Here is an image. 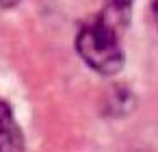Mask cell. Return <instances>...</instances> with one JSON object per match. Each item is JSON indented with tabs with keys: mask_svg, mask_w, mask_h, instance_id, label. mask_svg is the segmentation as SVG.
<instances>
[{
	"mask_svg": "<svg viewBox=\"0 0 158 152\" xmlns=\"http://www.w3.org/2000/svg\"><path fill=\"white\" fill-rule=\"evenodd\" d=\"M154 15H156V24H158V0H154Z\"/></svg>",
	"mask_w": 158,
	"mask_h": 152,
	"instance_id": "5",
	"label": "cell"
},
{
	"mask_svg": "<svg viewBox=\"0 0 158 152\" xmlns=\"http://www.w3.org/2000/svg\"><path fill=\"white\" fill-rule=\"evenodd\" d=\"M15 2H20V0H0V5H2V7H11Z\"/></svg>",
	"mask_w": 158,
	"mask_h": 152,
	"instance_id": "4",
	"label": "cell"
},
{
	"mask_svg": "<svg viewBox=\"0 0 158 152\" xmlns=\"http://www.w3.org/2000/svg\"><path fill=\"white\" fill-rule=\"evenodd\" d=\"M76 48L85 63L100 74H115L123 63V50L115 24H110L106 18L85 24L76 37Z\"/></svg>",
	"mask_w": 158,
	"mask_h": 152,
	"instance_id": "1",
	"label": "cell"
},
{
	"mask_svg": "<svg viewBox=\"0 0 158 152\" xmlns=\"http://www.w3.org/2000/svg\"><path fill=\"white\" fill-rule=\"evenodd\" d=\"M22 130L13 119L7 102L0 100V152H22Z\"/></svg>",
	"mask_w": 158,
	"mask_h": 152,
	"instance_id": "2",
	"label": "cell"
},
{
	"mask_svg": "<svg viewBox=\"0 0 158 152\" xmlns=\"http://www.w3.org/2000/svg\"><path fill=\"white\" fill-rule=\"evenodd\" d=\"M106 5H108V15H104V18L117 26V22H121L128 15L130 7H132V0H106Z\"/></svg>",
	"mask_w": 158,
	"mask_h": 152,
	"instance_id": "3",
	"label": "cell"
}]
</instances>
